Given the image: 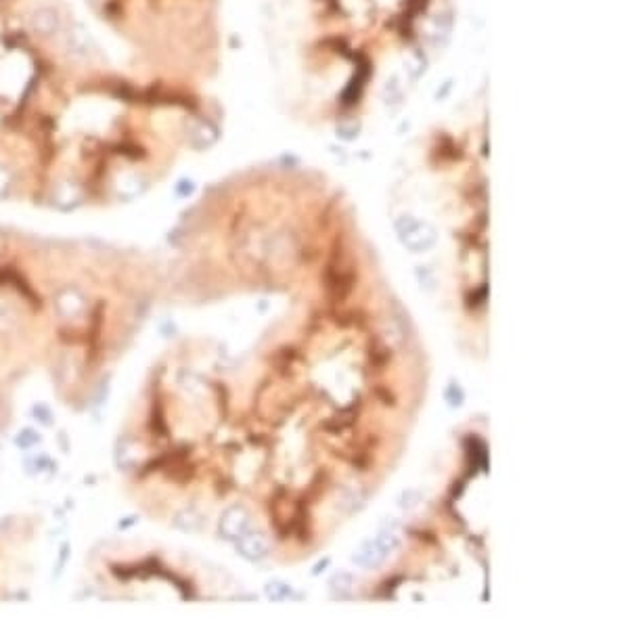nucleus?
<instances>
[{
    "label": "nucleus",
    "mask_w": 628,
    "mask_h": 622,
    "mask_svg": "<svg viewBox=\"0 0 628 622\" xmlns=\"http://www.w3.org/2000/svg\"><path fill=\"white\" fill-rule=\"evenodd\" d=\"M396 233H398V239L403 241L404 248L415 254L432 250L438 239L436 228L432 224L419 221L410 214H404L396 221Z\"/></svg>",
    "instance_id": "nucleus-4"
},
{
    "label": "nucleus",
    "mask_w": 628,
    "mask_h": 622,
    "mask_svg": "<svg viewBox=\"0 0 628 622\" xmlns=\"http://www.w3.org/2000/svg\"><path fill=\"white\" fill-rule=\"evenodd\" d=\"M264 593H267V597L272 599V601H285V599L296 597L293 587L287 584V582H283V580H269L267 587H264Z\"/></svg>",
    "instance_id": "nucleus-11"
},
{
    "label": "nucleus",
    "mask_w": 628,
    "mask_h": 622,
    "mask_svg": "<svg viewBox=\"0 0 628 622\" xmlns=\"http://www.w3.org/2000/svg\"><path fill=\"white\" fill-rule=\"evenodd\" d=\"M116 465L124 472H130L138 467L142 461V446L136 443L135 438H122L116 446Z\"/></svg>",
    "instance_id": "nucleus-9"
},
{
    "label": "nucleus",
    "mask_w": 628,
    "mask_h": 622,
    "mask_svg": "<svg viewBox=\"0 0 628 622\" xmlns=\"http://www.w3.org/2000/svg\"><path fill=\"white\" fill-rule=\"evenodd\" d=\"M386 557H388V553L377 543V538H369L354 551L352 562L360 568H377V566H381L386 562Z\"/></svg>",
    "instance_id": "nucleus-8"
},
{
    "label": "nucleus",
    "mask_w": 628,
    "mask_h": 622,
    "mask_svg": "<svg viewBox=\"0 0 628 622\" xmlns=\"http://www.w3.org/2000/svg\"><path fill=\"white\" fill-rule=\"evenodd\" d=\"M252 513L243 507V505H230L228 509H225V513L220 516V522H218V534L225 538V540H230L235 543L239 536L252 531Z\"/></svg>",
    "instance_id": "nucleus-5"
},
{
    "label": "nucleus",
    "mask_w": 628,
    "mask_h": 622,
    "mask_svg": "<svg viewBox=\"0 0 628 622\" xmlns=\"http://www.w3.org/2000/svg\"><path fill=\"white\" fill-rule=\"evenodd\" d=\"M26 467H28V472L30 474H34V476H45L48 472H52V461L43 455V452H36L34 457H30L28 461H26Z\"/></svg>",
    "instance_id": "nucleus-12"
},
{
    "label": "nucleus",
    "mask_w": 628,
    "mask_h": 622,
    "mask_svg": "<svg viewBox=\"0 0 628 622\" xmlns=\"http://www.w3.org/2000/svg\"><path fill=\"white\" fill-rule=\"evenodd\" d=\"M116 57L138 78L218 101L225 61L223 0H78Z\"/></svg>",
    "instance_id": "nucleus-3"
},
{
    "label": "nucleus",
    "mask_w": 628,
    "mask_h": 622,
    "mask_svg": "<svg viewBox=\"0 0 628 622\" xmlns=\"http://www.w3.org/2000/svg\"><path fill=\"white\" fill-rule=\"evenodd\" d=\"M55 311L61 318L72 321L86 311V296L78 287H63L55 296Z\"/></svg>",
    "instance_id": "nucleus-7"
},
{
    "label": "nucleus",
    "mask_w": 628,
    "mask_h": 622,
    "mask_svg": "<svg viewBox=\"0 0 628 622\" xmlns=\"http://www.w3.org/2000/svg\"><path fill=\"white\" fill-rule=\"evenodd\" d=\"M444 399H447L450 406H461L463 400H465V392H463V388L456 382H450L447 392H444Z\"/></svg>",
    "instance_id": "nucleus-14"
},
{
    "label": "nucleus",
    "mask_w": 628,
    "mask_h": 622,
    "mask_svg": "<svg viewBox=\"0 0 628 622\" xmlns=\"http://www.w3.org/2000/svg\"><path fill=\"white\" fill-rule=\"evenodd\" d=\"M417 277H419V283H421V287L425 285V289H427V291H432V289H434L436 281H434V274H432V270H430V268L417 267Z\"/></svg>",
    "instance_id": "nucleus-16"
},
{
    "label": "nucleus",
    "mask_w": 628,
    "mask_h": 622,
    "mask_svg": "<svg viewBox=\"0 0 628 622\" xmlns=\"http://www.w3.org/2000/svg\"><path fill=\"white\" fill-rule=\"evenodd\" d=\"M201 522H203L201 516L195 509H189V507L174 516V526L182 533H197L201 528Z\"/></svg>",
    "instance_id": "nucleus-10"
},
{
    "label": "nucleus",
    "mask_w": 628,
    "mask_h": 622,
    "mask_svg": "<svg viewBox=\"0 0 628 622\" xmlns=\"http://www.w3.org/2000/svg\"><path fill=\"white\" fill-rule=\"evenodd\" d=\"M32 415L36 417L38 423H43V426H52V411H50L46 404H34Z\"/></svg>",
    "instance_id": "nucleus-15"
},
{
    "label": "nucleus",
    "mask_w": 628,
    "mask_h": 622,
    "mask_svg": "<svg viewBox=\"0 0 628 622\" xmlns=\"http://www.w3.org/2000/svg\"><path fill=\"white\" fill-rule=\"evenodd\" d=\"M235 549L247 562H262V560L269 557L270 543L267 534L252 528V531H247L243 536H239L235 540Z\"/></svg>",
    "instance_id": "nucleus-6"
},
{
    "label": "nucleus",
    "mask_w": 628,
    "mask_h": 622,
    "mask_svg": "<svg viewBox=\"0 0 628 622\" xmlns=\"http://www.w3.org/2000/svg\"><path fill=\"white\" fill-rule=\"evenodd\" d=\"M40 440H43L40 438V432H36L34 428H23L15 436V445L19 446V448H23V450H30V448H34L36 445H40Z\"/></svg>",
    "instance_id": "nucleus-13"
},
{
    "label": "nucleus",
    "mask_w": 628,
    "mask_h": 622,
    "mask_svg": "<svg viewBox=\"0 0 628 622\" xmlns=\"http://www.w3.org/2000/svg\"><path fill=\"white\" fill-rule=\"evenodd\" d=\"M218 101L184 96L133 74L78 0H0V201L30 168H61L59 212L89 193L80 168H101L113 199L147 191V166L218 138Z\"/></svg>",
    "instance_id": "nucleus-1"
},
{
    "label": "nucleus",
    "mask_w": 628,
    "mask_h": 622,
    "mask_svg": "<svg viewBox=\"0 0 628 622\" xmlns=\"http://www.w3.org/2000/svg\"><path fill=\"white\" fill-rule=\"evenodd\" d=\"M289 101L300 118L357 126L423 65L449 0H279Z\"/></svg>",
    "instance_id": "nucleus-2"
}]
</instances>
